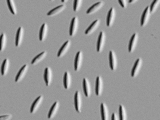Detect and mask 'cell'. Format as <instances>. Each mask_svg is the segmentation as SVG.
<instances>
[{
	"mask_svg": "<svg viewBox=\"0 0 160 120\" xmlns=\"http://www.w3.org/2000/svg\"><path fill=\"white\" fill-rule=\"evenodd\" d=\"M74 107L78 113H81L82 105V98L81 92L78 90L76 92L74 98Z\"/></svg>",
	"mask_w": 160,
	"mask_h": 120,
	"instance_id": "6da1fadb",
	"label": "cell"
},
{
	"mask_svg": "<svg viewBox=\"0 0 160 120\" xmlns=\"http://www.w3.org/2000/svg\"><path fill=\"white\" fill-rule=\"evenodd\" d=\"M106 41V35L105 32L101 31L98 36L97 42V50L98 53H100L103 49Z\"/></svg>",
	"mask_w": 160,
	"mask_h": 120,
	"instance_id": "7a4b0ae2",
	"label": "cell"
},
{
	"mask_svg": "<svg viewBox=\"0 0 160 120\" xmlns=\"http://www.w3.org/2000/svg\"><path fill=\"white\" fill-rule=\"evenodd\" d=\"M151 14L150 10V7H147L142 13V17H141L140 24L142 27H145L148 24L150 20Z\"/></svg>",
	"mask_w": 160,
	"mask_h": 120,
	"instance_id": "3957f363",
	"label": "cell"
},
{
	"mask_svg": "<svg viewBox=\"0 0 160 120\" xmlns=\"http://www.w3.org/2000/svg\"><path fill=\"white\" fill-rule=\"evenodd\" d=\"M79 19L77 17H74L71 21L69 28V35L71 36H74L78 31L79 27Z\"/></svg>",
	"mask_w": 160,
	"mask_h": 120,
	"instance_id": "277c9868",
	"label": "cell"
},
{
	"mask_svg": "<svg viewBox=\"0 0 160 120\" xmlns=\"http://www.w3.org/2000/svg\"><path fill=\"white\" fill-rule=\"evenodd\" d=\"M108 58L110 68L112 71L115 70L117 66V59L116 53L113 50L110 51Z\"/></svg>",
	"mask_w": 160,
	"mask_h": 120,
	"instance_id": "5b68a950",
	"label": "cell"
},
{
	"mask_svg": "<svg viewBox=\"0 0 160 120\" xmlns=\"http://www.w3.org/2000/svg\"><path fill=\"white\" fill-rule=\"evenodd\" d=\"M103 81L101 77L98 76L96 78L95 92L98 96H101L103 90Z\"/></svg>",
	"mask_w": 160,
	"mask_h": 120,
	"instance_id": "8992f818",
	"label": "cell"
},
{
	"mask_svg": "<svg viewBox=\"0 0 160 120\" xmlns=\"http://www.w3.org/2000/svg\"><path fill=\"white\" fill-rule=\"evenodd\" d=\"M83 53L81 51H79L75 56L74 61V70L78 72L81 68L83 60Z\"/></svg>",
	"mask_w": 160,
	"mask_h": 120,
	"instance_id": "52a82bcc",
	"label": "cell"
},
{
	"mask_svg": "<svg viewBox=\"0 0 160 120\" xmlns=\"http://www.w3.org/2000/svg\"><path fill=\"white\" fill-rule=\"evenodd\" d=\"M43 99V96H39L35 99V100L33 102L32 104L30 110L31 113H35L38 111L39 108H40L41 104H42Z\"/></svg>",
	"mask_w": 160,
	"mask_h": 120,
	"instance_id": "ba28073f",
	"label": "cell"
},
{
	"mask_svg": "<svg viewBox=\"0 0 160 120\" xmlns=\"http://www.w3.org/2000/svg\"><path fill=\"white\" fill-rule=\"evenodd\" d=\"M52 71L50 67H47L45 69L44 72L43 78L47 86H48L51 85L52 80Z\"/></svg>",
	"mask_w": 160,
	"mask_h": 120,
	"instance_id": "9c48e42d",
	"label": "cell"
},
{
	"mask_svg": "<svg viewBox=\"0 0 160 120\" xmlns=\"http://www.w3.org/2000/svg\"><path fill=\"white\" fill-rule=\"evenodd\" d=\"M28 65H23L22 67L20 69L19 71H18V73H17L15 77V82L18 83L21 81L23 78L27 74V72H28Z\"/></svg>",
	"mask_w": 160,
	"mask_h": 120,
	"instance_id": "30bf717a",
	"label": "cell"
},
{
	"mask_svg": "<svg viewBox=\"0 0 160 120\" xmlns=\"http://www.w3.org/2000/svg\"><path fill=\"white\" fill-rule=\"evenodd\" d=\"M142 65V60L140 58L137 59L131 70V76L132 78H135L139 73Z\"/></svg>",
	"mask_w": 160,
	"mask_h": 120,
	"instance_id": "8fae6325",
	"label": "cell"
},
{
	"mask_svg": "<svg viewBox=\"0 0 160 120\" xmlns=\"http://www.w3.org/2000/svg\"><path fill=\"white\" fill-rule=\"evenodd\" d=\"M116 10L114 8H112L108 12L106 18V24L108 27H111L113 24L116 17Z\"/></svg>",
	"mask_w": 160,
	"mask_h": 120,
	"instance_id": "7c38bea8",
	"label": "cell"
},
{
	"mask_svg": "<svg viewBox=\"0 0 160 120\" xmlns=\"http://www.w3.org/2000/svg\"><path fill=\"white\" fill-rule=\"evenodd\" d=\"M138 35L137 33H135L131 37L128 45V51L129 53H132L133 52L135 49H136V46H137V43H138Z\"/></svg>",
	"mask_w": 160,
	"mask_h": 120,
	"instance_id": "4fadbf2b",
	"label": "cell"
},
{
	"mask_svg": "<svg viewBox=\"0 0 160 120\" xmlns=\"http://www.w3.org/2000/svg\"><path fill=\"white\" fill-rule=\"evenodd\" d=\"M24 35V30L23 27H20L18 29L15 37V46L19 47L22 44Z\"/></svg>",
	"mask_w": 160,
	"mask_h": 120,
	"instance_id": "5bb4252c",
	"label": "cell"
},
{
	"mask_svg": "<svg viewBox=\"0 0 160 120\" xmlns=\"http://www.w3.org/2000/svg\"><path fill=\"white\" fill-rule=\"evenodd\" d=\"M82 88L85 96L87 98L89 97L91 93V85L87 78H84L83 80Z\"/></svg>",
	"mask_w": 160,
	"mask_h": 120,
	"instance_id": "9a60e30c",
	"label": "cell"
},
{
	"mask_svg": "<svg viewBox=\"0 0 160 120\" xmlns=\"http://www.w3.org/2000/svg\"><path fill=\"white\" fill-rule=\"evenodd\" d=\"M100 112L102 120H109V111L107 105L105 103H102L101 104Z\"/></svg>",
	"mask_w": 160,
	"mask_h": 120,
	"instance_id": "2e32d148",
	"label": "cell"
},
{
	"mask_svg": "<svg viewBox=\"0 0 160 120\" xmlns=\"http://www.w3.org/2000/svg\"><path fill=\"white\" fill-rule=\"evenodd\" d=\"M71 41L70 40L66 41L59 50L58 54H57V56L58 58H61V57L63 56L69 50L70 47H71Z\"/></svg>",
	"mask_w": 160,
	"mask_h": 120,
	"instance_id": "e0dca14e",
	"label": "cell"
},
{
	"mask_svg": "<svg viewBox=\"0 0 160 120\" xmlns=\"http://www.w3.org/2000/svg\"><path fill=\"white\" fill-rule=\"evenodd\" d=\"M60 103L58 102H55L50 109L48 113V118L49 119H52L55 117L58 111L60 108Z\"/></svg>",
	"mask_w": 160,
	"mask_h": 120,
	"instance_id": "ac0fdd59",
	"label": "cell"
},
{
	"mask_svg": "<svg viewBox=\"0 0 160 120\" xmlns=\"http://www.w3.org/2000/svg\"><path fill=\"white\" fill-rule=\"evenodd\" d=\"M100 20H95L87 29L85 31V34L86 35H89L93 33L99 27L100 25Z\"/></svg>",
	"mask_w": 160,
	"mask_h": 120,
	"instance_id": "d6986e66",
	"label": "cell"
},
{
	"mask_svg": "<svg viewBox=\"0 0 160 120\" xmlns=\"http://www.w3.org/2000/svg\"><path fill=\"white\" fill-rule=\"evenodd\" d=\"M48 32V26L44 23L41 26L39 31V38L41 41H43L47 37Z\"/></svg>",
	"mask_w": 160,
	"mask_h": 120,
	"instance_id": "ffe728a7",
	"label": "cell"
},
{
	"mask_svg": "<svg viewBox=\"0 0 160 120\" xmlns=\"http://www.w3.org/2000/svg\"><path fill=\"white\" fill-rule=\"evenodd\" d=\"M63 85L65 88L68 90L69 89L72 85V77L69 72L67 71L65 72L63 77Z\"/></svg>",
	"mask_w": 160,
	"mask_h": 120,
	"instance_id": "44dd1931",
	"label": "cell"
},
{
	"mask_svg": "<svg viewBox=\"0 0 160 120\" xmlns=\"http://www.w3.org/2000/svg\"><path fill=\"white\" fill-rule=\"evenodd\" d=\"M103 5L104 3L103 2H98V3H95L88 9L86 13L88 15L94 13L99 10L103 6Z\"/></svg>",
	"mask_w": 160,
	"mask_h": 120,
	"instance_id": "7402d4cb",
	"label": "cell"
},
{
	"mask_svg": "<svg viewBox=\"0 0 160 120\" xmlns=\"http://www.w3.org/2000/svg\"><path fill=\"white\" fill-rule=\"evenodd\" d=\"M66 8V6L65 5H61L50 11L49 12L47 13V15L48 16H52L57 15L62 12Z\"/></svg>",
	"mask_w": 160,
	"mask_h": 120,
	"instance_id": "603a6c76",
	"label": "cell"
},
{
	"mask_svg": "<svg viewBox=\"0 0 160 120\" xmlns=\"http://www.w3.org/2000/svg\"><path fill=\"white\" fill-rule=\"evenodd\" d=\"M10 62L8 59H5L3 60L1 66V72L2 76H6L9 71Z\"/></svg>",
	"mask_w": 160,
	"mask_h": 120,
	"instance_id": "cb8c5ba5",
	"label": "cell"
},
{
	"mask_svg": "<svg viewBox=\"0 0 160 120\" xmlns=\"http://www.w3.org/2000/svg\"><path fill=\"white\" fill-rule=\"evenodd\" d=\"M47 52H46V51H44V52H42V53L38 55L35 57V58L33 59V60H32L31 62L32 65H35L40 63V62L42 61V60H43V59L46 58V57L47 56Z\"/></svg>",
	"mask_w": 160,
	"mask_h": 120,
	"instance_id": "d4e9b609",
	"label": "cell"
},
{
	"mask_svg": "<svg viewBox=\"0 0 160 120\" xmlns=\"http://www.w3.org/2000/svg\"><path fill=\"white\" fill-rule=\"evenodd\" d=\"M119 113V120H128V115L125 107L122 105H120L118 110Z\"/></svg>",
	"mask_w": 160,
	"mask_h": 120,
	"instance_id": "484cf974",
	"label": "cell"
},
{
	"mask_svg": "<svg viewBox=\"0 0 160 120\" xmlns=\"http://www.w3.org/2000/svg\"><path fill=\"white\" fill-rule=\"evenodd\" d=\"M7 36L4 33H2L0 35V51L2 52L5 50L7 44Z\"/></svg>",
	"mask_w": 160,
	"mask_h": 120,
	"instance_id": "4316f807",
	"label": "cell"
},
{
	"mask_svg": "<svg viewBox=\"0 0 160 120\" xmlns=\"http://www.w3.org/2000/svg\"><path fill=\"white\" fill-rule=\"evenodd\" d=\"M7 3L10 12L13 15H15L17 13L16 6H15V2L12 0H8L7 1Z\"/></svg>",
	"mask_w": 160,
	"mask_h": 120,
	"instance_id": "83f0119b",
	"label": "cell"
},
{
	"mask_svg": "<svg viewBox=\"0 0 160 120\" xmlns=\"http://www.w3.org/2000/svg\"><path fill=\"white\" fill-rule=\"evenodd\" d=\"M160 3V0H156L152 2L150 7V10L151 13H153L156 12V11L158 8Z\"/></svg>",
	"mask_w": 160,
	"mask_h": 120,
	"instance_id": "f1b7e54d",
	"label": "cell"
},
{
	"mask_svg": "<svg viewBox=\"0 0 160 120\" xmlns=\"http://www.w3.org/2000/svg\"><path fill=\"white\" fill-rule=\"evenodd\" d=\"M82 1L81 0H75L73 1V9L75 12L79 10L82 5Z\"/></svg>",
	"mask_w": 160,
	"mask_h": 120,
	"instance_id": "f546056e",
	"label": "cell"
},
{
	"mask_svg": "<svg viewBox=\"0 0 160 120\" xmlns=\"http://www.w3.org/2000/svg\"><path fill=\"white\" fill-rule=\"evenodd\" d=\"M12 117V115L8 114L0 116V120H10Z\"/></svg>",
	"mask_w": 160,
	"mask_h": 120,
	"instance_id": "4dcf8cb0",
	"label": "cell"
},
{
	"mask_svg": "<svg viewBox=\"0 0 160 120\" xmlns=\"http://www.w3.org/2000/svg\"><path fill=\"white\" fill-rule=\"evenodd\" d=\"M118 3L122 8H125L127 7L128 2L125 0H120L118 1Z\"/></svg>",
	"mask_w": 160,
	"mask_h": 120,
	"instance_id": "1f68e13d",
	"label": "cell"
},
{
	"mask_svg": "<svg viewBox=\"0 0 160 120\" xmlns=\"http://www.w3.org/2000/svg\"><path fill=\"white\" fill-rule=\"evenodd\" d=\"M111 120H119L118 116L116 113H113L111 116Z\"/></svg>",
	"mask_w": 160,
	"mask_h": 120,
	"instance_id": "d6a6232c",
	"label": "cell"
},
{
	"mask_svg": "<svg viewBox=\"0 0 160 120\" xmlns=\"http://www.w3.org/2000/svg\"><path fill=\"white\" fill-rule=\"evenodd\" d=\"M136 2H137V1H135V0H130V1H129V3H135Z\"/></svg>",
	"mask_w": 160,
	"mask_h": 120,
	"instance_id": "836d02e7",
	"label": "cell"
},
{
	"mask_svg": "<svg viewBox=\"0 0 160 120\" xmlns=\"http://www.w3.org/2000/svg\"><path fill=\"white\" fill-rule=\"evenodd\" d=\"M67 1H65V0H63V1H61L62 2H63V3H65V2H67Z\"/></svg>",
	"mask_w": 160,
	"mask_h": 120,
	"instance_id": "e575fe53",
	"label": "cell"
}]
</instances>
